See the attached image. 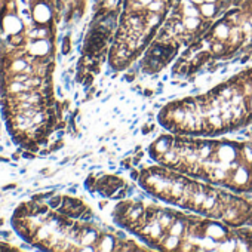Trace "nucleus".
<instances>
[{
    "label": "nucleus",
    "mask_w": 252,
    "mask_h": 252,
    "mask_svg": "<svg viewBox=\"0 0 252 252\" xmlns=\"http://www.w3.org/2000/svg\"><path fill=\"white\" fill-rule=\"evenodd\" d=\"M158 88H162L163 89V83L162 82H158Z\"/></svg>",
    "instance_id": "18"
},
{
    "label": "nucleus",
    "mask_w": 252,
    "mask_h": 252,
    "mask_svg": "<svg viewBox=\"0 0 252 252\" xmlns=\"http://www.w3.org/2000/svg\"><path fill=\"white\" fill-rule=\"evenodd\" d=\"M71 51V39H70V34H67L64 39H63V48H61V54L63 55H68Z\"/></svg>",
    "instance_id": "6"
},
{
    "label": "nucleus",
    "mask_w": 252,
    "mask_h": 252,
    "mask_svg": "<svg viewBox=\"0 0 252 252\" xmlns=\"http://www.w3.org/2000/svg\"><path fill=\"white\" fill-rule=\"evenodd\" d=\"M248 98V101H246V104H248V111L252 114V95L251 96H246Z\"/></svg>",
    "instance_id": "10"
},
{
    "label": "nucleus",
    "mask_w": 252,
    "mask_h": 252,
    "mask_svg": "<svg viewBox=\"0 0 252 252\" xmlns=\"http://www.w3.org/2000/svg\"><path fill=\"white\" fill-rule=\"evenodd\" d=\"M110 96H111V95H105V96H104V98L101 99V102H107V101L110 99Z\"/></svg>",
    "instance_id": "14"
},
{
    "label": "nucleus",
    "mask_w": 252,
    "mask_h": 252,
    "mask_svg": "<svg viewBox=\"0 0 252 252\" xmlns=\"http://www.w3.org/2000/svg\"><path fill=\"white\" fill-rule=\"evenodd\" d=\"M199 9H200V15H202V18L214 20V18H220V17H221V9L218 8V5H217V3H208V2H203L202 5H199Z\"/></svg>",
    "instance_id": "4"
},
{
    "label": "nucleus",
    "mask_w": 252,
    "mask_h": 252,
    "mask_svg": "<svg viewBox=\"0 0 252 252\" xmlns=\"http://www.w3.org/2000/svg\"><path fill=\"white\" fill-rule=\"evenodd\" d=\"M162 107H163V105H162V104H159V102H155V104H153V108H155V110H156V108H158V110H160Z\"/></svg>",
    "instance_id": "13"
},
{
    "label": "nucleus",
    "mask_w": 252,
    "mask_h": 252,
    "mask_svg": "<svg viewBox=\"0 0 252 252\" xmlns=\"http://www.w3.org/2000/svg\"><path fill=\"white\" fill-rule=\"evenodd\" d=\"M141 132H143L144 135H147V134H150V132H152V129L149 128V125H143V128H141Z\"/></svg>",
    "instance_id": "11"
},
{
    "label": "nucleus",
    "mask_w": 252,
    "mask_h": 252,
    "mask_svg": "<svg viewBox=\"0 0 252 252\" xmlns=\"http://www.w3.org/2000/svg\"><path fill=\"white\" fill-rule=\"evenodd\" d=\"M203 2H208V3H217L218 0H203Z\"/></svg>",
    "instance_id": "15"
},
{
    "label": "nucleus",
    "mask_w": 252,
    "mask_h": 252,
    "mask_svg": "<svg viewBox=\"0 0 252 252\" xmlns=\"http://www.w3.org/2000/svg\"><path fill=\"white\" fill-rule=\"evenodd\" d=\"M63 199L64 196H60V194H54L48 199V205L52 211H57L61 205H63Z\"/></svg>",
    "instance_id": "5"
},
{
    "label": "nucleus",
    "mask_w": 252,
    "mask_h": 252,
    "mask_svg": "<svg viewBox=\"0 0 252 252\" xmlns=\"http://www.w3.org/2000/svg\"><path fill=\"white\" fill-rule=\"evenodd\" d=\"M114 236H116L119 240H126V239H128V236H126V233H125V231H122V230H116V231H114Z\"/></svg>",
    "instance_id": "8"
},
{
    "label": "nucleus",
    "mask_w": 252,
    "mask_h": 252,
    "mask_svg": "<svg viewBox=\"0 0 252 252\" xmlns=\"http://www.w3.org/2000/svg\"><path fill=\"white\" fill-rule=\"evenodd\" d=\"M143 95H144V96H152V95H155V91H152V89H146V91L143 92Z\"/></svg>",
    "instance_id": "12"
},
{
    "label": "nucleus",
    "mask_w": 252,
    "mask_h": 252,
    "mask_svg": "<svg viewBox=\"0 0 252 252\" xmlns=\"http://www.w3.org/2000/svg\"><path fill=\"white\" fill-rule=\"evenodd\" d=\"M105 150H107L105 147H101V150H99V153H105Z\"/></svg>",
    "instance_id": "19"
},
{
    "label": "nucleus",
    "mask_w": 252,
    "mask_h": 252,
    "mask_svg": "<svg viewBox=\"0 0 252 252\" xmlns=\"http://www.w3.org/2000/svg\"><path fill=\"white\" fill-rule=\"evenodd\" d=\"M172 143H174V137L172 135H162V137H159L150 146V155H152V158L156 159V160H160V158L169 149H172Z\"/></svg>",
    "instance_id": "2"
},
{
    "label": "nucleus",
    "mask_w": 252,
    "mask_h": 252,
    "mask_svg": "<svg viewBox=\"0 0 252 252\" xmlns=\"http://www.w3.org/2000/svg\"><path fill=\"white\" fill-rule=\"evenodd\" d=\"M251 175H252V165H251Z\"/></svg>",
    "instance_id": "21"
},
{
    "label": "nucleus",
    "mask_w": 252,
    "mask_h": 252,
    "mask_svg": "<svg viewBox=\"0 0 252 252\" xmlns=\"http://www.w3.org/2000/svg\"><path fill=\"white\" fill-rule=\"evenodd\" d=\"M140 132V129H132V137H135Z\"/></svg>",
    "instance_id": "17"
},
{
    "label": "nucleus",
    "mask_w": 252,
    "mask_h": 252,
    "mask_svg": "<svg viewBox=\"0 0 252 252\" xmlns=\"http://www.w3.org/2000/svg\"><path fill=\"white\" fill-rule=\"evenodd\" d=\"M0 23H2V29L6 33V36L18 34V33H23V30H24V24H23L21 18L17 17V14H9V12L5 14Z\"/></svg>",
    "instance_id": "1"
},
{
    "label": "nucleus",
    "mask_w": 252,
    "mask_h": 252,
    "mask_svg": "<svg viewBox=\"0 0 252 252\" xmlns=\"http://www.w3.org/2000/svg\"><path fill=\"white\" fill-rule=\"evenodd\" d=\"M249 132H251V135H252V126H251V129H249Z\"/></svg>",
    "instance_id": "20"
},
{
    "label": "nucleus",
    "mask_w": 252,
    "mask_h": 252,
    "mask_svg": "<svg viewBox=\"0 0 252 252\" xmlns=\"http://www.w3.org/2000/svg\"><path fill=\"white\" fill-rule=\"evenodd\" d=\"M126 191H128V197H131V196H134V194L137 193V187H135V186H128V184H126Z\"/></svg>",
    "instance_id": "9"
},
{
    "label": "nucleus",
    "mask_w": 252,
    "mask_h": 252,
    "mask_svg": "<svg viewBox=\"0 0 252 252\" xmlns=\"http://www.w3.org/2000/svg\"><path fill=\"white\" fill-rule=\"evenodd\" d=\"M117 243V237L114 236V233H102L99 240L96 242V251H114Z\"/></svg>",
    "instance_id": "3"
},
{
    "label": "nucleus",
    "mask_w": 252,
    "mask_h": 252,
    "mask_svg": "<svg viewBox=\"0 0 252 252\" xmlns=\"http://www.w3.org/2000/svg\"><path fill=\"white\" fill-rule=\"evenodd\" d=\"M129 177H131L132 181H138L140 177H141V171H138V169H135V166H132L129 169Z\"/></svg>",
    "instance_id": "7"
},
{
    "label": "nucleus",
    "mask_w": 252,
    "mask_h": 252,
    "mask_svg": "<svg viewBox=\"0 0 252 252\" xmlns=\"http://www.w3.org/2000/svg\"><path fill=\"white\" fill-rule=\"evenodd\" d=\"M162 80H163V82H168V80H169V76H168V74H165V76L162 77Z\"/></svg>",
    "instance_id": "16"
}]
</instances>
